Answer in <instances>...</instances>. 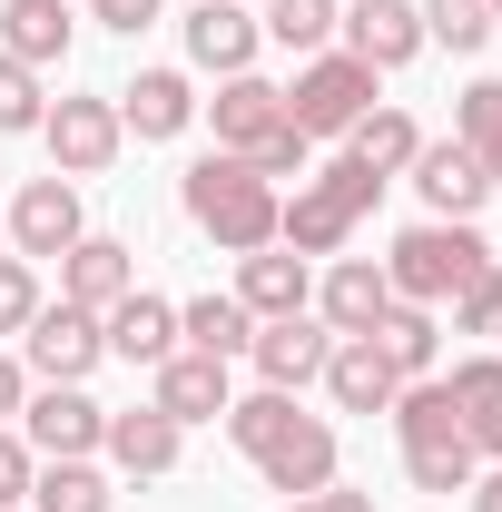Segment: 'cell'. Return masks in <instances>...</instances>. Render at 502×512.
Here are the masks:
<instances>
[{
	"label": "cell",
	"mask_w": 502,
	"mask_h": 512,
	"mask_svg": "<svg viewBox=\"0 0 502 512\" xmlns=\"http://www.w3.org/2000/svg\"><path fill=\"white\" fill-rule=\"evenodd\" d=\"M217 424H227V444L247 453V463L286 493V503H306V493H325V483H335V424L296 414V394H276V384H266V394H237Z\"/></svg>",
	"instance_id": "cell-1"
},
{
	"label": "cell",
	"mask_w": 502,
	"mask_h": 512,
	"mask_svg": "<svg viewBox=\"0 0 502 512\" xmlns=\"http://www.w3.org/2000/svg\"><path fill=\"white\" fill-rule=\"evenodd\" d=\"M178 207H188V227L197 237H217L227 256H256V247H276V178H256L247 158H227V148H207L188 178H178Z\"/></svg>",
	"instance_id": "cell-2"
},
{
	"label": "cell",
	"mask_w": 502,
	"mask_h": 512,
	"mask_svg": "<svg viewBox=\"0 0 502 512\" xmlns=\"http://www.w3.org/2000/svg\"><path fill=\"white\" fill-rule=\"evenodd\" d=\"M375 197H384V178L365 168V158H325V168H306V178H296V197L276 207V247L335 256L365 217H375Z\"/></svg>",
	"instance_id": "cell-3"
},
{
	"label": "cell",
	"mask_w": 502,
	"mask_h": 512,
	"mask_svg": "<svg viewBox=\"0 0 502 512\" xmlns=\"http://www.w3.org/2000/svg\"><path fill=\"white\" fill-rule=\"evenodd\" d=\"M483 266H493V247H483V227H473V217H424V227H404V237H394L384 286H394L404 306H453Z\"/></svg>",
	"instance_id": "cell-4"
},
{
	"label": "cell",
	"mask_w": 502,
	"mask_h": 512,
	"mask_svg": "<svg viewBox=\"0 0 502 512\" xmlns=\"http://www.w3.org/2000/svg\"><path fill=\"white\" fill-rule=\"evenodd\" d=\"M394 434H404V473H414V493H473V473H483V453L463 444V424H453V394L434 375H414L394 404Z\"/></svg>",
	"instance_id": "cell-5"
},
{
	"label": "cell",
	"mask_w": 502,
	"mask_h": 512,
	"mask_svg": "<svg viewBox=\"0 0 502 512\" xmlns=\"http://www.w3.org/2000/svg\"><path fill=\"white\" fill-rule=\"evenodd\" d=\"M365 109H375V69L345 60V50H315V60L296 69V89H286V119L306 128V138H345Z\"/></svg>",
	"instance_id": "cell-6"
},
{
	"label": "cell",
	"mask_w": 502,
	"mask_h": 512,
	"mask_svg": "<svg viewBox=\"0 0 502 512\" xmlns=\"http://www.w3.org/2000/svg\"><path fill=\"white\" fill-rule=\"evenodd\" d=\"M20 355H30V375L40 384H89L99 375V355H109V335H99V316L89 306H40V316L20 325Z\"/></svg>",
	"instance_id": "cell-7"
},
{
	"label": "cell",
	"mask_w": 502,
	"mask_h": 512,
	"mask_svg": "<svg viewBox=\"0 0 502 512\" xmlns=\"http://www.w3.org/2000/svg\"><path fill=\"white\" fill-rule=\"evenodd\" d=\"M99 434H109V404H89V384H40V394L20 404V444L40 453V463L99 453Z\"/></svg>",
	"instance_id": "cell-8"
},
{
	"label": "cell",
	"mask_w": 502,
	"mask_h": 512,
	"mask_svg": "<svg viewBox=\"0 0 502 512\" xmlns=\"http://www.w3.org/2000/svg\"><path fill=\"white\" fill-rule=\"evenodd\" d=\"M40 138H50V168L60 178H99L109 158H119V99H60L50 119H40Z\"/></svg>",
	"instance_id": "cell-9"
},
{
	"label": "cell",
	"mask_w": 502,
	"mask_h": 512,
	"mask_svg": "<svg viewBox=\"0 0 502 512\" xmlns=\"http://www.w3.org/2000/svg\"><path fill=\"white\" fill-rule=\"evenodd\" d=\"M79 237H89V227H79V188H69L60 168L10 197V247H20V256H69Z\"/></svg>",
	"instance_id": "cell-10"
},
{
	"label": "cell",
	"mask_w": 502,
	"mask_h": 512,
	"mask_svg": "<svg viewBox=\"0 0 502 512\" xmlns=\"http://www.w3.org/2000/svg\"><path fill=\"white\" fill-rule=\"evenodd\" d=\"M148 375H158V384H148V404H158L178 434H188V424H217V414L237 404V394H227V365H217V355H188V345H178L168 365H148Z\"/></svg>",
	"instance_id": "cell-11"
},
{
	"label": "cell",
	"mask_w": 502,
	"mask_h": 512,
	"mask_svg": "<svg viewBox=\"0 0 502 512\" xmlns=\"http://www.w3.org/2000/svg\"><path fill=\"white\" fill-rule=\"evenodd\" d=\"M247 355H256V375L276 384V394H296V384H315V375H325L335 335H325V316H266Z\"/></svg>",
	"instance_id": "cell-12"
},
{
	"label": "cell",
	"mask_w": 502,
	"mask_h": 512,
	"mask_svg": "<svg viewBox=\"0 0 502 512\" xmlns=\"http://www.w3.org/2000/svg\"><path fill=\"white\" fill-rule=\"evenodd\" d=\"M335 30H345V60H365L375 79H384V69H404L414 50H424V20H414V0H355Z\"/></svg>",
	"instance_id": "cell-13"
},
{
	"label": "cell",
	"mask_w": 502,
	"mask_h": 512,
	"mask_svg": "<svg viewBox=\"0 0 502 512\" xmlns=\"http://www.w3.org/2000/svg\"><path fill=\"white\" fill-rule=\"evenodd\" d=\"M207 119H217V148H227V158H247L256 138H276V128H286V89H276V79H256V69H237V79H217Z\"/></svg>",
	"instance_id": "cell-14"
},
{
	"label": "cell",
	"mask_w": 502,
	"mask_h": 512,
	"mask_svg": "<svg viewBox=\"0 0 502 512\" xmlns=\"http://www.w3.org/2000/svg\"><path fill=\"white\" fill-rule=\"evenodd\" d=\"M404 178H414V188H424V207H434V217H473V207H483V197H493V178H483V158H473V148H463V138H424V148H414V168H404Z\"/></svg>",
	"instance_id": "cell-15"
},
{
	"label": "cell",
	"mask_w": 502,
	"mask_h": 512,
	"mask_svg": "<svg viewBox=\"0 0 502 512\" xmlns=\"http://www.w3.org/2000/svg\"><path fill=\"white\" fill-rule=\"evenodd\" d=\"M384 306H394V286H384V256H345V266L315 286V316H325V335H375Z\"/></svg>",
	"instance_id": "cell-16"
},
{
	"label": "cell",
	"mask_w": 502,
	"mask_h": 512,
	"mask_svg": "<svg viewBox=\"0 0 502 512\" xmlns=\"http://www.w3.org/2000/svg\"><path fill=\"white\" fill-rule=\"evenodd\" d=\"M237 306H247L256 325H266V316H306V306H315L306 256H296V247H256V256H237Z\"/></svg>",
	"instance_id": "cell-17"
},
{
	"label": "cell",
	"mask_w": 502,
	"mask_h": 512,
	"mask_svg": "<svg viewBox=\"0 0 502 512\" xmlns=\"http://www.w3.org/2000/svg\"><path fill=\"white\" fill-rule=\"evenodd\" d=\"M60 296L89 306V316H109L119 296H138V256H128L119 237H79V247L60 256Z\"/></svg>",
	"instance_id": "cell-18"
},
{
	"label": "cell",
	"mask_w": 502,
	"mask_h": 512,
	"mask_svg": "<svg viewBox=\"0 0 502 512\" xmlns=\"http://www.w3.org/2000/svg\"><path fill=\"white\" fill-rule=\"evenodd\" d=\"M443 394H453L463 444L483 453V463H502V355H463V365L443 375Z\"/></svg>",
	"instance_id": "cell-19"
},
{
	"label": "cell",
	"mask_w": 502,
	"mask_h": 512,
	"mask_svg": "<svg viewBox=\"0 0 502 512\" xmlns=\"http://www.w3.org/2000/svg\"><path fill=\"white\" fill-rule=\"evenodd\" d=\"M109 99H119V128H138V138H188V119H197L188 69H138V79L109 89Z\"/></svg>",
	"instance_id": "cell-20"
},
{
	"label": "cell",
	"mask_w": 502,
	"mask_h": 512,
	"mask_svg": "<svg viewBox=\"0 0 502 512\" xmlns=\"http://www.w3.org/2000/svg\"><path fill=\"white\" fill-rule=\"evenodd\" d=\"M325 394H335L345 414H384V404L404 394V375L384 365L375 335H335V355H325Z\"/></svg>",
	"instance_id": "cell-21"
},
{
	"label": "cell",
	"mask_w": 502,
	"mask_h": 512,
	"mask_svg": "<svg viewBox=\"0 0 502 512\" xmlns=\"http://www.w3.org/2000/svg\"><path fill=\"white\" fill-rule=\"evenodd\" d=\"M256 40H266V30L247 20V0H197V10H188V60L217 69V79L256 69Z\"/></svg>",
	"instance_id": "cell-22"
},
{
	"label": "cell",
	"mask_w": 502,
	"mask_h": 512,
	"mask_svg": "<svg viewBox=\"0 0 502 512\" xmlns=\"http://www.w3.org/2000/svg\"><path fill=\"white\" fill-rule=\"evenodd\" d=\"M99 335H109L119 365H168V355H178V306H168V296H119V306L99 316Z\"/></svg>",
	"instance_id": "cell-23"
},
{
	"label": "cell",
	"mask_w": 502,
	"mask_h": 512,
	"mask_svg": "<svg viewBox=\"0 0 502 512\" xmlns=\"http://www.w3.org/2000/svg\"><path fill=\"white\" fill-rule=\"evenodd\" d=\"M99 453L119 463V473H178V453H188V434L158 414V404H128V414H109V434H99Z\"/></svg>",
	"instance_id": "cell-24"
},
{
	"label": "cell",
	"mask_w": 502,
	"mask_h": 512,
	"mask_svg": "<svg viewBox=\"0 0 502 512\" xmlns=\"http://www.w3.org/2000/svg\"><path fill=\"white\" fill-rule=\"evenodd\" d=\"M0 50L20 69H60L69 60V10L60 0H0Z\"/></svg>",
	"instance_id": "cell-25"
},
{
	"label": "cell",
	"mask_w": 502,
	"mask_h": 512,
	"mask_svg": "<svg viewBox=\"0 0 502 512\" xmlns=\"http://www.w3.org/2000/svg\"><path fill=\"white\" fill-rule=\"evenodd\" d=\"M178 345L227 365V355H247V345H256V316L237 306V296H188V306H178Z\"/></svg>",
	"instance_id": "cell-26"
},
{
	"label": "cell",
	"mask_w": 502,
	"mask_h": 512,
	"mask_svg": "<svg viewBox=\"0 0 502 512\" xmlns=\"http://www.w3.org/2000/svg\"><path fill=\"white\" fill-rule=\"evenodd\" d=\"M375 345H384V365L414 384V375H434V355H443V325H434V306H384V325H375Z\"/></svg>",
	"instance_id": "cell-27"
},
{
	"label": "cell",
	"mask_w": 502,
	"mask_h": 512,
	"mask_svg": "<svg viewBox=\"0 0 502 512\" xmlns=\"http://www.w3.org/2000/svg\"><path fill=\"white\" fill-rule=\"evenodd\" d=\"M345 138H355L345 158H365L375 178H404V168H414V148H424V128L404 119V109H365V119L345 128Z\"/></svg>",
	"instance_id": "cell-28"
},
{
	"label": "cell",
	"mask_w": 502,
	"mask_h": 512,
	"mask_svg": "<svg viewBox=\"0 0 502 512\" xmlns=\"http://www.w3.org/2000/svg\"><path fill=\"white\" fill-rule=\"evenodd\" d=\"M30 512H109V473H99L89 453L40 463V473H30Z\"/></svg>",
	"instance_id": "cell-29"
},
{
	"label": "cell",
	"mask_w": 502,
	"mask_h": 512,
	"mask_svg": "<svg viewBox=\"0 0 502 512\" xmlns=\"http://www.w3.org/2000/svg\"><path fill=\"white\" fill-rule=\"evenodd\" d=\"M453 138L483 158V178L502 188V79H473V89L453 99Z\"/></svg>",
	"instance_id": "cell-30"
},
{
	"label": "cell",
	"mask_w": 502,
	"mask_h": 512,
	"mask_svg": "<svg viewBox=\"0 0 502 512\" xmlns=\"http://www.w3.org/2000/svg\"><path fill=\"white\" fill-rule=\"evenodd\" d=\"M335 20H345V10H335V0H266V20H256V30H266V40H276V50H325V40H335Z\"/></svg>",
	"instance_id": "cell-31"
},
{
	"label": "cell",
	"mask_w": 502,
	"mask_h": 512,
	"mask_svg": "<svg viewBox=\"0 0 502 512\" xmlns=\"http://www.w3.org/2000/svg\"><path fill=\"white\" fill-rule=\"evenodd\" d=\"M414 20H424V40L463 50V60L493 40V0H414Z\"/></svg>",
	"instance_id": "cell-32"
},
{
	"label": "cell",
	"mask_w": 502,
	"mask_h": 512,
	"mask_svg": "<svg viewBox=\"0 0 502 512\" xmlns=\"http://www.w3.org/2000/svg\"><path fill=\"white\" fill-rule=\"evenodd\" d=\"M50 119V99H40V69H20L10 50H0V138L10 128H40Z\"/></svg>",
	"instance_id": "cell-33"
},
{
	"label": "cell",
	"mask_w": 502,
	"mask_h": 512,
	"mask_svg": "<svg viewBox=\"0 0 502 512\" xmlns=\"http://www.w3.org/2000/svg\"><path fill=\"white\" fill-rule=\"evenodd\" d=\"M453 335H502V256L453 296Z\"/></svg>",
	"instance_id": "cell-34"
},
{
	"label": "cell",
	"mask_w": 502,
	"mask_h": 512,
	"mask_svg": "<svg viewBox=\"0 0 502 512\" xmlns=\"http://www.w3.org/2000/svg\"><path fill=\"white\" fill-rule=\"evenodd\" d=\"M30 316H40V276H30V256H0V335H20Z\"/></svg>",
	"instance_id": "cell-35"
},
{
	"label": "cell",
	"mask_w": 502,
	"mask_h": 512,
	"mask_svg": "<svg viewBox=\"0 0 502 512\" xmlns=\"http://www.w3.org/2000/svg\"><path fill=\"white\" fill-rule=\"evenodd\" d=\"M306 148H315V138L286 119L276 138H256V148H247V168H256V178H306Z\"/></svg>",
	"instance_id": "cell-36"
},
{
	"label": "cell",
	"mask_w": 502,
	"mask_h": 512,
	"mask_svg": "<svg viewBox=\"0 0 502 512\" xmlns=\"http://www.w3.org/2000/svg\"><path fill=\"white\" fill-rule=\"evenodd\" d=\"M30 473H40V453H30L20 434H10V424H0V512H10V503H30Z\"/></svg>",
	"instance_id": "cell-37"
},
{
	"label": "cell",
	"mask_w": 502,
	"mask_h": 512,
	"mask_svg": "<svg viewBox=\"0 0 502 512\" xmlns=\"http://www.w3.org/2000/svg\"><path fill=\"white\" fill-rule=\"evenodd\" d=\"M89 20H99V30H119V40H138V30L158 20V0H89Z\"/></svg>",
	"instance_id": "cell-38"
},
{
	"label": "cell",
	"mask_w": 502,
	"mask_h": 512,
	"mask_svg": "<svg viewBox=\"0 0 502 512\" xmlns=\"http://www.w3.org/2000/svg\"><path fill=\"white\" fill-rule=\"evenodd\" d=\"M286 512H375V493H335L325 483V493H306V503H286Z\"/></svg>",
	"instance_id": "cell-39"
},
{
	"label": "cell",
	"mask_w": 502,
	"mask_h": 512,
	"mask_svg": "<svg viewBox=\"0 0 502 512\" xmlns=\"http://www.w3.org/2000/svg\"><path fill=\"white\" fill-rule=\"evenodd\" d=\"M20 404H30V375H20V365L0 355V424H20Z\"/></svg>",
	"instance_id": "cell-40"
},
{
	"label": "cell",
	"mask_w": 502,
	"mask_h": 512,
	"mask_svg": "<svg viewBox=\"0 0 502 512\" xmlns=\"http://www.w3.org/2000/svg\"><path fill=\"white\" fill-rule=\"evenodd\" d=\"M473 512H502V463H493V473H473Z\"/></svg>",
	"instance_id": "cell-41"
},
{
	"label": "cell",
	"mask_w": 502,
	"mask_h": 512,
	"mask_svg": "<svg viewBox=\"0 0 502 512\" xmlns=\"http://www.w3.org/2000/svg\"><path fill=\"white\" fill-rule=\"evenodd\" d=\"M0 237H10V207H0Z\"/></svg>",
	"instance_id": "cell-42"
},
{
	"label": "cell",
	"mask_w": 502,
	"mask_h": 512,
	"mask_svg": "<svg viewBox=\"0 0 502 512\" xmlns=\"http://www.w3.org/2000/svg\"><path fill=\"white\" fill-rule=\"evenodd\" d=\"M493 30H502V0H493Z\"/></svg>",
	"instance_id": "cell-43"
},
{
	"label": "cell",
	"mask_w": 502,
	"mask_h": 512,
	"mask_svg": "<svg viewBox=\"0 0 502 512\" xmlns=\"http://www.w3.org/2000/svg\"><path fill=\"white\" fill-rule=\"evenodd\" d=\"M10 512H20V503H10Z\"/></svg>",
	"instance_id": "cell-44"
}]
</instances>
